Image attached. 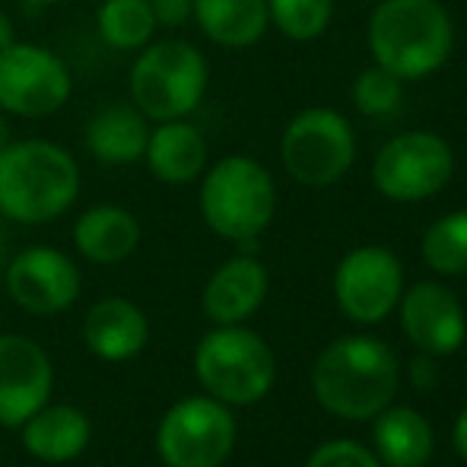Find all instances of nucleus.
Returning <instances> with one entry per match:
<instances>
[{
  "label": "nucleus",
  "mask_w": 467,
  "mask_h": 467,
  "mask_svg": "<svg viewBox=\"0 0 467 467\" xmlns=\"http://www.w3.org/2000/svg\"><path fill=\"white\" fill-rule=\"evenodd\" d=\"M83 188L80 162L45 137L10 140L0 150V220L45 226L67 213Z\"/></svg>",
  "instance_id": "f257e3e1"
},
{
  "label": "nucleus",
  "mask_w": 467,
  "mask_h": 467,
  "mask_svg": "<svg viewBox=\"0 0 467 467\" xmlns=\"http://www.w3.org/2000/svg\"><path fill=\"white\" fill-rule=\"evenodd\" d=\"M366 45L372 64L417 83L445 67L455 48V26L439 0H375Z\"/></svg>",
  "instance_id": "f03ea898"
},
{
  "label": "nucleus",
  "mask_w": 467,
  "mask_h": 467,
  "mask_svg": "<svg viewBox=\"0 0 467 467\" xmlns=\"http://www.w3.org/2000/svg\"><path fill=\"white\" fill-rule=\"evenodd\" d=\"M312 391L334 417L372 420L398 391V359L375 337H340L315 363Z\"/></svg>",
  "instance_id": "7ed1b4c3"
},
{
  "label": "nucleus",
  "mask_w": 467,
  "mask_h": 467,
  "mask_svg": "<svg viewBox=\"0 0 467 467\" xmlns=\"http://www.w3.org/2000/svg\"><path fill=\"white\" fill-rule=\"evenodd\" d=\"M277 213V185L258 160L233 153L201 175V216L210 233L226 242L261 239Z\"/></svg>",
  "instance_id": "20e7f679"
},
{
  "label": "nucleus",
  "mask_w": 467,
  "mask_h": 467,
  "mask_svg": "<svg viewBox=\"0 0 467 467\" xmlns=\"http://www.w3.org/2000/svg\"><path fill=\"white\" fill-rule=\"evenodd\" d=\"M210 83V64L185 38H160L137 51L130 64V102L153 124L191 118L201 109Z\"/></svg>",
  "instance_id": "39448f33"
},
{
  "label": "nucleus",
  "mask_w": 467,
  "mask_h": 467,
  "mask_svg": "<svg viewBox=\"0 0 467 467\" xmlns=\"http://www.w3.org/2000/svg\"><path fill=\"white\" fill-rule=\"evenodd\" d=\"M194 372L210 398L248 407L258 404L274 388L277 363L265 337L254 331L242 325H216V331L197 344Z\"/></svg>",
  "instance_id": "423d86ee"
},
{
  "label": "nucleus",
  "mask_w": 467,
  "mask_h": 467,
  "mask_svg": "<svg viewBox=\"0 0 467 467\" xmlns=\"http://www.w3.org/2000/svg\"><path fill=\"white\" fill-rule=\"evenodd\" d=\"M280 160L293 182L306 188L337 185L357 160V134L340 111L327 105L302 109L280 137Z\"/></svg>",
  "instance_id": "0eeeda50"
},
{
  "label": "nucleus",
  "mask_w": 467,
  "mask_h": 467,
  "mask_svg": "<svg viewBox=\"0 0 467 467\" xmlns=\"http://www.w3.org/2000/svg\"><path fill=\"white\" fill-rule=\"evenodd\" d=\"M74 96V74L61 55L38 42H13L0 51V111L13 118H48Z\"/></svg>",
  "instance_id": "6e6552de"
},
{
  "label": "nucleus",
  "mask_w": 467,
  "mask_h": 467,
  "mask_svg": "<svg viewBox=\"0 0 467 467\" xmlns=\"http://www.w3.org/2000/svg\"><path fill=\"white\" fill-rule=\"evenodd\" d=\"M455 153L436 130H404L391 137L372 160V185L381 197L417 203L451 182Z\"/></svg>",
  "instance_id": "1a4fd4ad"
},
{
  "label": "nucleus",
  "mask_w": 467,
  "mask_h": 467,
  "mask_svg": "<svg viewBox=\"0 0 467 467\" xmlns=\"http://www.w3.org/2000/svg\"><path fill=\"white\" fill-rule=\"evenodd\" d=\"M235 449V420L216 398L172 404L156 430V451L166 467H220Z\"/></svg>",
  "instance_id": "9d476101"
},
{
  "label": "nucleus",
  "mask_w": 467,
  "mask_h": 467,
  "mask_svg": "<svg viewBox=\"0 0 467 467\" xmlns=\"http://www.w3.org/2000/svg\"><path fill=\"white\" fill-rule=\"evenodd\" d=\"M404 293V267L388 248L363 245L344 254L334 274L340 312L357 325H375L398 308Z\"/></svg>",
  "instance_id": "9b49d317"
},
{
  "label": "nucleus",
  "mask_w": 467,
  "mask_h": 467,
  "mask_svg": "<svg viewBox=\"0 0 467 467\" xmlns=\"http://www.w3.org/2000/svg\"><path fill=\"white\" fill-rule=\"evenodd\" d=\"M6 293L29 315H61L80 296V267L51 245L23 248L6 265Z\"/></svg>",
  "instance_id": "f8f14e48"
},
{
  "label": "nucleus",
  "mask_w": 467,
  "mask_h": 467,
  "mask_svg": "<svg viewBox=\"0 0 467 467\" xmlns=\"http://www.w3.org/2000/svg\"><path fill=\"white\" fill-rule=\"evenodd\" d=\"M55 391L48 353L26 334H0V426L19 430Z\"/></svg>",
  "instance_id": "ddd939ff"
},
{
  "label": "nucleus",
  "mask_w": 467,
  "mask_h": 467,
  "mask_svg": "<svg viewBox=\"0 0 467 467\" xmlns=\"http://www.w3.org/2000/svg\"><path fill=\"white\" fill-rule=\"evenodd\" d=\"M400 321L407 337L430 357H449L467 337L464 308L449 286L426 280L400 293Z\"/></svg>",
  "instance_id": "4468645a"
},
{
  "label": "nucleus",
  "mask_w": 467,
  "mask_h": 467,
  "mask_svg": "<svg viewBox=\"0 0 467 467\" xmlns=\"http://www.w3.org/2000/svg\"><path fill=\"white\" fill-rule=\"evenodd\" d=\"M267 271L254 254H235L223 261L203 286V312L216 325H242L267 299Z\"/></svg>",
  "instance_id": "2eb2a0df"
},
{
  "label": "nucleus",
  "mask_w": 467,
  "mask_h": 467,
  "mask_svg": "<svg viewBox=\"0 0 467 467\" xmlns=\"http://www.w3.org/2000/svg\"><path fill=\"white\" fill-rule=\"evenodd\" d=\"M150 175L162 185H191L207 172L210 147L207 137L201 134L197 124L188 118H175V121H160L150 128L147 153H143Z\"/></svg>",
  "instance_id": "dca6fc26"
},
{
  "label": "nucleus",
  "mask_w": 467,
  "mask_h": 467,
  "mask_svg": "<svg viewBox=\"0 0 467 467\" xmlns=\"http://www.w3.org/2000/svg\"><path fill=\"white\" fill-rule=\"evenodd\" d=\"M150 128L153 121L134 102H111L93 111L83 130V143L99 166H134L143 162Z\"/></svg>",
  "instance_id": "f3484780"
},
{
  "label": "nucleus",
  "mask_w": 467,
  "mask_h": 467,
  "mask_svg": "<svg viewBox=\"0 0 467 467\" xmlns=\"http://www.w3.org/2000/svg\"><path fill=\"white\" fill-rule=\"evenodd\" d=\"M83 340L102 363H128L147 347L150 321L130 299H99L83 318Z\"/></svg>",
  "instance_id": "a211bd4d"
},
{
  "label": "nucleus",
  "mask_w": 467,
  "mask_h": 467,
  "mask_svg": "<svg viewBox=\"0 0 467 467\" xmlns=\"http://www.w3.org/2000/svg\"><path fill=\"white\" fill-rule=\"evenodd\" d=\"M23 449L45 464H67L87 451L93 439L89 417L74 404H45L19 426Z\"/></svg>",
  "instance_id": "6ab92c4d"
},
{
  "label": "nucleus",
  "mask_w": 467,
  "mask_h": 467,
  "mask_svg": "<svg viewBox=\"0 0 467 467\" xmlns=\"http://www.w3.org/2000/svg\"><path fill=\"white\" fill-rule=\"evenodd\" d=\"M140 245V220L121 203H93L74 223V248L93 265H121Z\"/></svg>",
  "instance_id": "aec40b11"
},
{
  "label": "nucleus",
  "mask_w": 467,
  "mask_h": 467,
  "mask_svg": "<svg viewBox=\"0 0 467 467\" xmlns=\"http://www.w3.org/2000/svg\"><path fill=\"white\" fill-rule=\"evenodd\" d=\"M191 19L220 48H252L265 38L267 0H191Z\"/></svg>",
  "instance_id": "412c9836"
},
{
  "label": "nucleus",
  "mask_w": 467,
  "mask_h": 467,
  "mask_svg": "<svg viewBox=\"0 0 467 467\" xmlns=\"http://www.w3.org/2000/svg\"><path fill=\"white\" fill-rule=\"evenodd\" d=\"M372 442L388 467H423L432 458V426L413 407H391L375 420Z\"/></svg>",
  "instance_id": "4be33fe9"
},
{
  "label": "nucleus",
  "mask_w": 467,
  "mask_h": 467,
  "mask_svg": "<svg viewBox=\"0 0 467 467\" xmlns=\"http://www.w3.org/2000/svg\"><path fill=\"white\" fill-rule=\"evenodd\" d=\"M96 32L109 48L137 55L156 38L150 0H102L96 10Z\"/></svg>",
  "instance_id": "5701e85b"
},
{
  "label": "nucleus",
  "mask_w": 467,
  "mask_h": 467,
  "mask_svg": "<svg viewBox=\"0 0 467 467\" xmlns=\"http://www.w3.org/2000/svg\"><path fill=\"white\" fill-rule=\"evenodd\" d=\"M423 261L442 277L467 274V210L445 213L423 233Z\"/></svg>",
  "instance_id": "b1692460"
},
{
  "label": "nucleus",
  "mask_w": 467,
  "mask_h": 467,
  "mask_svg": "<svg viewBox=\"0 0 467 467\" xmlns=\"http://www.w3.org/2000/svg\"><path fill=\"white\" fill-rule=\"evenodd\" d=\"M334 0H267V19L289 42H315L327 32Z\"/></svg>",
  "instance_id": "393cba45"
},
{
  "label": "nucleus",
  "mask_w": 467,
  "mask_h": 467,
  "mask_svg": "<svg viewBox=\"0 0 467 467\" xmlns=\"http://www.w3.org/2000/svg\"><path fill=\"white\" fill-rule=\"evenodd\" d=\"M400 99H404V80H398L391 70L379 67V64L359 70V77L353 80V105L366 118L391 115L398 111Z\"/></svg>",
  "instance_id": "a878e982"
},
{
  "label": "nucleus",
  "mask_w": 467,
  "mask_h": 467,
  "mask_svg": "<svg viewBox=\"0 0 467 467\" xmlns=\"http://www.w3.org/2000/svg\"><path fill=\"white\" fill-rule=\"evenodd\" d=\"M306 467H381V464L369 449H363L353 439H334V442L318 445Z\"/></svg>",
  "instance_id": "bb28decb"
},
{
  "label": "nucleus",
  "mask_w": 467,
  "mask_h": 467,
  "mask_svg": "<svg viewBox=\"0 0 467 467\" xmlns=\"http://www.w3.org/2000/svg\"><path fill=\"white\" fill-rule=\"evenodd\" d=\"M150 10L156 16V26L179 29L191 19V0H150Z\"/></svg>",
  "instance_id": "cd10ccee"
},
{
  "label": "nucleus",
  "mask_w": 467,
  "mask_h": 467,
  "mask_svg": "<svg viewBox=\"0 0 467 467\" xmlns=\"http://www.w3.org/2000/svg\"><path fill=\"white\" fill-rule=\"evenodd\" d=\"M410 372H413V385H417V388H432V385H436V366H432L430 353H423L420 359H413Z\"/></svg>",
  "instance_id": "c85d7f7f"
},
{
  "label": "nucleus",
  "mask_w": 467,
  "mask_h": 467,
  "mask_svg": "<svg viewBox=\"0 0 467 467\" xmlns=\"http://www.w3.org/2000/svg\"><path fill=\"white\" fill-rule=\"evenodd\" d=\"M13 42H16V26H13V19L0 10V51L10 48Z\"/></svg>",
  "instance_id": "c756f323"
},
{
  "label": "nucleus",
  "mask_w": 467,
  "mask_h": 467,
  "mask_svg": "<svg viewBox=\"0 0 467 467\" xmlns=\"http://www.w3.org/2000/svg\"><path fill=\"white\" fill-rule=\"evenodd\" d=\"M455 449H458V455L467 462V407L462 410V417H458V423H455Z\"/></svg>",
  "instance_id": "7c9ffc66"
},
{
  "label": "nucleus",
  "mask_w": 467,
  "mask_h": 467,
  "mask_svg": "<svg viewBox=\"0 0 467 467\" xmlns=\"http://www.w3.org/2000/svg\"><path fill=\"white\" fill-rule=\"evenodd\" d=\"M10 140H13V130H10V115H6V111H0V150H4Z\"/></svg>",
  "instance_id": "2f4dec72"
},
{
  "label": "nucleus",
  "mask_w": 467,
  "mask_h": 467,
  "mask_svg": "<svg viewBox=\"0 0 467 467\" xmlns=\"http://www.w3.org/2000/svg\"><path fill=\"white\" fill-rule=\"evenodd\" d=\"M4 261H6V233H4V223H0V271H4Z\"/></svg>",
  "instance_id": "473e14b6"
},
{
  "label": "nucleus",
  "mask_w": 467,
  "mask_h": 467,
  "mask_svg": "<svg viewBox=\"0 0 467 467\" xmlns=\"http://www.w3.org/2000/svg\"><path fill=\"white\" fill-rule=\"evenodd\" d=\"M23 4H32V6H48V4H61V0H23Z\"/></svg>",
  "instance_id": "72a5a7b5"
},
{
  "label": "nucleus",
  "mask_w": 467,
  "mask_h": 467,
  "mask_svg": "<svg viewBox=\"0 0 467 467\" xmlns=\"http://www.w3.org/2000/svg\"><path fill=\"white\" fill-rule=\"evenodd\" d=\"M366 4H375V0H366Z\"/></svg>",
  "instance_id": "f704fd0d"
}]
</instances>
